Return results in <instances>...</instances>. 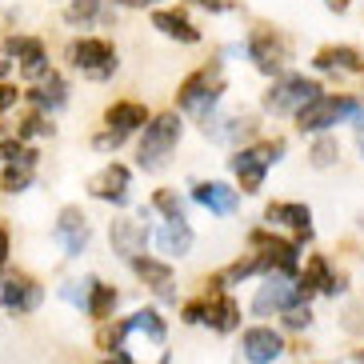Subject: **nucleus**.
<instances>
[{
    "label": "nucleus",
    "instance_id": "obj_1",
    "mask_svg": "<svg viewBox=\"0 0 364 364\" xmlns=\"http://www.w3.org/2000/svg\"><path fill=\"white\" fill-rule=\"evenodd\" d=\"M220 92H225V76H220V60H213V65L196 68V73H188L181 80L176 105H181L184 112H193V117L204 124V120L213 117V108L220 105Z\"/></svg>",
    "mask_w": 364,
    "mask_h": 364
},
{
    "label": "nucleus",
    "instance_id": "obj_2",
    "mask_svg": "<svg viewBox=\"0 0 364 364\" xmlns=\"http://www.w3.org/2000/svg\"><path fill=\"white\" fill-rule=\"evenodd\" d=\"M181 117L176 112H161V117H149L144 124V136H140V152H136V164L144 172H156L164 168V161L172 156V149L181 144Z\"/></svg>",
    "mask_w": 364,
    "mask_h": 364
},
{
    "label": "nucleus",
    "instance_id": "obj_3",
    "mask_svg": "<svg viewBox=\"0 0 364 364\" xmlns=\"http://www.w3.org/2000/svg\"><path fill=\"white\" fill-rule=\"evenodd\" d=\"M284 156V140H260V144H248V149H236L228 156V168L236 172V181L245 193H260L264 184V172Z\"/></svg>",
    "mask_w": 364,
    "mask_h": 364
},
{
    "label": "nucleus",
    "instance_id": "obj_4",
    "mask_svg": "<svg viewBox=\"0 0 364 364\" xmlns=\"http://www.w3.org/2000/svg\"><path fill=\"white\" fill-rule=\"evenodd\" d=\"M348 117H360V105H356L353 97H328V92H321V97H312L309 105L296 112V129L324 136L328 129H336V124L348 120Z\"/></svg>",
    "mask_w": 364,
    "mask_h": 364
},
{
    "label": "nucleus",
    "instance_id": "obj_5",
    "mask_svg": "<svg viewBox=\"0 0 364 364\" xmlns=\"http://www.w3.org/2000/svg\"><path fill=\"white\" fill-rule=\"evenodd\" d=\"M312 97H321V85L312 76H300V73H284L272 80V88L264 92V108L272 117H284V112H300Z\"/></svg>",
    "mask_w": 364,
    "mask_h": 364
},
{
    "label": "nucleus",
    "instance_id": "obj_6",
    "mask_svg": "<svg viewBox=\"0 0 364 364\" xmlns=\"http://www.w3.org/2000/svg\"><path fill=\"white\" fill-rule=\"evenodd\" d=\"M68 60L88 80H108V76L117 73V48L105 36H80V41H73L68 44Z\"/></svg>",
    "mask_w": 364,
    "mask_h": 364
},
{
    "label": "nucleus",
    "instance_id": "obj_7",
    "mask_svg": "<svg viewBox=\"0 0 364 364\" xmlns=\"http://www.w3.org/2000/svg\"><path fill=\"white\" fill-rule=\"evenodd\" d=\"M248 56H252V65L264 76H284V68L292 60V44L280 33H272V28H257L248 36Z\"/></svg>",
    "mask_w": 364,
    "mask_h": 364
},
{
    "label": "nucleus",
    "instance_id": "obj_8",
    "mask_svg": "<svg viewBox=\"0 0 364 364\" xmlns=\"http://www.w3.org/2000/svg\"><path fill=\"white\" fill-rule=\"evenodd\" d=\"M41 300H44V292L33 277H24V272H0V309L24 316V312L41 309Z\"/></svg>",
    "mask_w": 364,
    "mask_h": 364
},
{
    "label": "nucleus",
    "instance_id": "obj_9",
    "mask_svg": "<svg viewBox=\"0 0 364 364\" xmlns=\"http://www.w3.org/2000/svg\"><path fill=\"white\" fill-rule=\"evenodd\" d=\"M296 304H300L296 280L277 277V272H272V277L257 289V296H252V312H257V316H277V312H289V309H296Z\"/></svg>",
    "mask_w": 364,
    "mask_h": 364
},
{
    "label": "nucleus",
    "instance_id": "obj_10",
    "mask_svg": "<svg viewBox=\"0 0 364 364\" xmlns=\"http://www.w3.org/2000/svg\"><path fill=\"white\" fill-rule=\"evenodd\" d=\"M240 353L248 364H272L284 356V336L268 324H252V328L240 332Z\"/></svg>",
    "mask_w": 364,
    "mask_h": 364
},
{
    "label": "nucleus",
    "instance_id": "obj_11",
    "mask_svg": "<svg viewBox=\"0 0 364 364\" xmlns=\"http://www.w3.org/2000/svg\"><path fill=\"white\" fill-rule=\"evenodd\" d=\"M129 184H132V172L124 164H105V168L88 181V193L97 196V200H108V204H124L129 200Z\"/></svg>",
    "mask_w": 364,
    "mask_h": 364
},
{
    "label": "nucleus",
    "instance_id": "obj_12",
    "mask_svg": "<svg viewBox=\"0 0 364 364\" xmlns=\"http://www.w3.org/2000/svg\"><path fill=\"white\" fill-rule=\"evenodd\" d=\"M53 232H56V240L65 245L68 257H80V252L88 248V216L80 213L76 204H65V208H60V220H56Z\"/></svg>",
    "mask_w": 364,
    "mask_h": 364
},
{
    "label": "nucleus",
    "instance_id": "obj_13",
    "mask_svg": "<svg viewBox=\"0 0 364 364\" xmlns=\"http://www.w3.org/2000/svg\"><path fill=\"white\" fill-rule=\"evenodd\" d=\"M152 240H156V248H161L164 257H188L193 252V228H188V220L184 216H168V220H161V228L152 232Z\"/></svg>",
    "mask_w": 364,
    "mask_h": 364
},
{
    "label": "nucleus",
    "instance_id": "obj_14",
    "mask_svg": "<svg viewBox=\"0 0 364 364\" xmlns=\"http://www.w3.org/2000/svg\"><path fill=\"white\" fill-rule=\"evenodd\" d=\"M193 200L204 204V208L216 213V216H232L236 208H240V193H236L232 184H225V181H200V184H193Z\"/></svg>",
    "mask_w": 364,
    "mask_h": 364
},
{
    "label": "nucleus",
    "instance_id": "obj_15",
    "mask_svg": "<svg viewBox=\"0 0 364 364\" xmlns=\"http://www.w3.org/2000/svg\"><path fill=\"white\" fill-rule=\"evenodd\" d=\"M264 220H268V225L292 228V232L304 236V240L312 236V208H309V204H300V200H272L264 208Z\"/></svg>",
    "mask_w": 364,
    "mask_h": 364
},
{
    "label": "nucleus",
    "instance_id": "obj_16",
    "mask_svg": "<svg viewBox=\"0 0 364 364\" xmlns=\"http://www.w3.org/2000/svg\"><path fill=\"white\" fill-rule=\"evenodd\" d=\"M108 240H112V248H117L124 260H136V257H144V245L152 240V232L140 225V220H112Z\"/></svg>",
    "mask_w": 364,
    "mask_h": 364
},
{
    "label": "nucleus",
    "instance_id": "obj_17",
    "mask_svg": "<svg viewBox=\"0 0 364 364\" xmlns=\"http://www.w3.org/2000/svg\"><path fill=\"white\" fill-rule=\"evenodd\" d=\"M216 332H232L240 328V304H236L228 292H204V321Z\"/></svg>",
    "mask_w": 364,
    "mask_h": 364
},
{
    "label": "nucleus",
    "instance_id": "obj_18",
    "mask_svg": "<svg viewBox=\"0 0 364 364\" xmlns=\"http://www.w3.org/2000/svg\"><path fill=\"white\" fill-rule=\"evenodd\" d=\"M132 264V272H136L144 284H149L152 292L161 300H176V289H172V268H168V260H156V257H136V260H129Z\"/></svg>",
    "mask_w": 364,
    "mask_h": 364
},
{
    "label": "nucleus",
    "instance_id": "obj_19",
    "mask_svg": "<svg viewBox=\"0 0 364 364\" xmlns=\"http://www.w3.org/2000/svg\"><path fill=\"white\" fill-rule=\"evenodd\" d=\"M144 124H149V108L140 105V100H117V105H108V112H105V129L120 132V136H129V132L144 129Z\"/></svg>",
    "mask_w": 364,
    "mask_h": 364
},
{
    "label": "nucleus",
    "instance_id": "obj_20",
    "mask_svg": "<svg viewBox=\"0 0 364 364\" xmlns=\"http://www.w3.org/2000/svg\"><path fill=\"white\" fill-rule=\"evenodd\" d=\"M28 100H33V108L36 112H56V108L68 100V85H65V76L60 73H48V76H41L33 88H28Z\"/></svg>",
    "mask_w": 364,
    "mask_h": 364
},
{
    "label": "nucleus",
    "instance_id": "obj_21",
    "mask_svg": "<svg viewBox=\"0 0 364 364\" xmlns=\"http://www.w3.org/2000/svg\"><path fill=\"white\" fill-rule=\"evenodd\" d=\"M312 68L316 73H364V60L348 44H328V48H321L312 56Z\"/></svg>",
    "mask_w": 364,
    "mask_h": 364
},
{
    "label": "nucleus",
    "instance_id": "obj_22",
    "mask_svg": "<svg viewBox=\"0 0 364 364\" xmlns=\"http://www.w3.org/2000/svg\"><path fill=\"white\" fill-rule=\"evenodd\" d=\"M16 68H21L24 80H41V76H48L53 68H48V53H44V41H36V36H21V44H16Z\"/></svg>",
    "mask_w": 364,
    "mask_h": 364
},
{
    "label": "nucleus",
    "instance_id": "obj_23",
    "mask_svg": "<svg viewBox=\"0 0 364 364\" xmlns=\"http://www.w3.org/2000/svg\"><path fill=\"white\" fill-rule=\"evenodd\" d=\"M152 28L164 36H172V41H181V44H196L200 41V28H196L184 12H172V9H156L152 12Z\"/></svg>",
    "mask_w": 364,
    "mask_h": 364
},
{
    "label": "nucleus",
    "instance_id": "obj_24",
    "mask_svg": "<svg viewBox=\"0 0 364 364\" xmlns=\"http://www.w3.org/2000/svg\"><path fill=\"white\" fill-rule=\"evenodd\" d=\"M85 284H88V292H85V312L92 316V321L105 324L108 316H112V309H117V289H112V284H105V280H97V277H88Z\"/></svg>",
    "mask_w": 364,
    "mask_h": 364
},
{
    "label": "nucleus",
    "instance_id": "obj_25",
    "mask_svg": "<svg viewBox=\"0 0 364 364\" xmlns=\"http://www.w3.org/2000/svg\"><path fill=\"white\" fill-rule=\"evenodd\" d=\"M33 176H36V152H33V149H24L12 164H4L0 188H4V193H24V188L33 184Z\"/></svg>",
    "mask_w": 364,
    "mask_h": 364
},
{
    "label": "nucleus",
    "instance_id": "obj_26",
    "mask_svg": "<svg viewBox=\"0 0 364 364\" xmlns=\"http://www.w3.org/2000/svg\"><path fill=\"white\" fill-rule=\"evenodd\" d=\"M312 168H332V164L341 161V144H336V136L332 132H324V136H316V144H312L309 152Z\"/></svg>",
    "mask_w": 364,
    "mask_h": 364
},
{
    "label": "nucleus",
    "instance_id": "obj_27",
    "mask_svg": "<svg viewBox=\"0 0 364 364\" xmlns=\"http://www.w3.org/2000/svg\"><path fill=\"white\" fill-rule=\"evenodd\" d=\"M257 132V120L248 117V112H240V117H228L225 120V129H213L216 140H228V144H236V140H245Z\"/></svg>",
    "mask_w": 364,
    "mask_h": 364
},
{
    "label": "nucleus",
    "instance_id": "obj_28",
    "mask_svg": "<svg viewBox=\"0 0 364 364\" xmlns=\"http://www.w3.org/2000/svg\"><path fill=\"white\" fill-rule=\"evenodd\" d=\"M100 12H105V0H73V4L65 9V21H68V24H80V28H85V24L97 21Z\"/></svg>",
    "mask_w": 364,
    "mask_h": 364
},
{
    "label": "nucleus",
    "instance_id": "obj_29",
    "mask_svg": "<svg viewBox=\"0 0 364 364\" xmlns=\"http://www.w3.org/2000/svg\"><path fill=\"white\" fill-rule=\"evenodd\" d=\"M149 213H161L164 220L168 216H184V200L172 188H156V196H152V204H149Z\"/></svg>",
    "mask_w": 364,
    "mask_h": 364
},
{
    "label": "nucleus",
    "instance_id": "obj_30",
    "mask_svg": "<svg viewBox=\"0 0 364 364\" xmlns=\"http://www.w3.org/2000/svg\"><path fill=\"white\" fill-rule=\"evenodd\" d=\"M44 132H53V124H48V117H41V112H28V117L21 120V129H16V140H28V136H44Z\"/></svg>",
    "mask_w": 364,
    "mask_h": 364
},
{
    "label": "nucleus",
    "instance_id": "obj_31",
    "mask_svg": "<svg viewBox=\"0 0 364 364\" xmlns=\"http://www.w3.org/2000/svg\"><path fill=\"white\" fill-rule=\"evenodd\" d=\"M16 44H21V36H9V41H0V85H4V76L16 68Z\"/></svg>",
    "mask_w": 364,
    "mask_h": 364
},
{
    "label": "nucleus",
    "instance_id": "obj_32",
    "mask_svg": "<svg viewBox=\"0 0 364 364\" xmlns=\"http://www.w3.org/2000/svg\"><path fill=\"white\" fill-rule=\"evenodd\" d=\"M284 324H289V328H309V324H312L309 304H296V309H289V312H284Z\"/></svg>",
    "mask_w": 364,
    "mask_h": 364
},
{
    "label": "nucleus",
    "instance_id": "obj_33",
    "mask_svg": "<svg viewBox=\"0 0 364 364\" xmlns=\"http://www.w3.org/2000/svg\"><path fill=\"white\" fill-rule=\"evenodd\" d=\"M120 144H124V136H120V132H97V136H92V149H100V152H108V149H112V152H117L120 149Z\"/></svg>",
    "mask_w": 364,
    "mask_h": 364
},
{
    "label": "nucleus",
    "instance_id": "obj_34",
    "mask_svg": "<svg viewBox=\"0 0 364 364\" xmlns=\"http://www.w3.org/2000/svg\"><path fill=\"white\" fill-rule=\"evenodd\" d=\"M181 321H184V324H200V321H204V296H196V300H188V304H184V309H181Z\"/></svg>",
    "mask_w": 364,
    "mask_h": 364
},
{
    "label": "nucleus",
    "instance_id": "obj_35",
    "mask_svg": "<svg viewBox=\"0 0 364 364\" xmlns=\"http://www.w3.org/2000/svg\"><path fill=\"white\" fill-rule=\"evenodd\" d=\"M24 152V144L16 136H9V140H0V164H12L16 156Z\"/></svg>",
    "mask_w": 364,
    "mask_h": 364
},
{
    "label": "nucleus",
    "instance_id": "obj_36",
    "mask_svg": "<svg viewBox=\"0 0 364 364\" xmlns=\"http://www.w3.org/2000/svg\"><path fill=\"white\" fill-rule=\"evenodd\" d=\"M16 97H21V92H16L12 85H0V117H4L12 105H16Z\"/></svg>",
    "mask_w": 364,
    "mask_h": 364
},
{
    "label": "nucleus",
    "instance_id": "obj_37",
    "mask_svg": "<svg viewBox=\"0 0 364 364\" xmlns=\"http://www.w3.org/2000/svg\"><path fill=\"white\" fill-rule=\"evenodd\" d=\"M4 264H9V228L0 225V272H4Z\"/></svg>",
    "mask_w": 364,
    "mask_h": 364
},
{
    "label": "nucleus",
    "instance_id": "obj_38",
    "mask_svg": "<svg viewBox=\"0 0 364 364\" xmlns=\"http://www.w3.org/2000/svg\"><path fill=\"white\" fill-rule=\"evenodd\" d=\"M193 4H204V9H213V12H225L228 9L225 0H193Z\"/></svg>",
    "mask_w": 364,
    "mask_h": 364
},
{
    "label": "nucleus",
    "instance_id": "obj_39",
    "mask_svg": "<svg viewBox=\"0 0 364 364\" xmlns=\"http://www.w3.org/2000/svg\"><path fill=\"white\" fill-rule=\"evenodd\" d=\"M117 4H129V9H149V4H156V0H117Z\"/></svg>",
    "mask_w": 364,
    "mask_h": 364
},
{
    "label": "nucleus",
    "instance_id": "obj_40",
    "mask_svg": "<svg viewBox=\"0 0 364 364\" xmlns=\"http://www.w3.org/2000/svg\"><path fill=\"white\" fill-rule=\"evenodd\" d=\"M356 140H360V149H364V117H360V124H356Z\"/></svg>",
    "mask_w": 364,
    "mask_h": 364
},
{
    "label": "nucleus",
    "instance_id": "obj_41",
    "mask_svg": "<svg viewBox=\"0 0 364 364\" xmlns=\"http://www.w3.org/2000/svg\"><path fill=\"white\" fill-rule=\"evenodd\" d=\"M332 4H336V9H344V4H348V0H332Z\"/></svg>",
    "mask_w": 364,
    "mask_h": 364
},
{
    "label": "nucleus",
    "instance_id": "obj_42",
    "mask_svg": "<svg viewBox=\"0 0 364 364\" xmlns=\"http://www.w3.org/2000/svg\"><path fill=\"white\" fill-rule=\"evenodd\" d=\"M356 364H364V353H356Z\"/></svg>",
    "mask_w": 364,
    "mask_h": 364
},
{
    "label": "nucleus",
    "instance_id": "obj_43",
    "mask_svg": "<svg viewBox=\"0 0 364 364\" xmlns=\"http://www.w3.org/2000/svg\"><path fill=\"white\" fill-rule=\"evenodd\" d=\"M105 364H117V360H105Z\"/></svg>",
    "mask_w": 364,
    "mask_h": 364
}]
</instances>
